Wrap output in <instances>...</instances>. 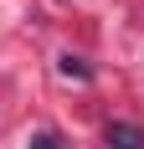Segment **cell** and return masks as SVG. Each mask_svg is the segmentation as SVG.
I'll return each instance as SVG.
<instances>
[{"label": "cell", "mask_w": 144, "mask_h": 149, "mask_svg": "<svg viewBox=\"0 0 144 149\" xmlns=\"http://www.w3.org/2000/svg\"><path fill=\"white\" fill-rule=\"evenodd\" d=\"M108 149H144V129L139 123H108Z\"/></svg>", "instance_id": "cell-1"}, {"label": "cell", "mask_w": 144, "mask_h": 149, "mask_svg": "<svg viewBox=\"0 0 144 149\" xmlns=\"http://www.w3.org/2000/svg\"><path fill=\"white\" fill-rule=\"evenodd\" d=\"M57 72H62V77H77V82H87V77H93V67H87L82 57H72V52H67V57L57 62Z\"/></svg>", "instance_id": "cell-2"}, {"label": "cell", "mask_w": 144, "mask_h": 149, "mask_svg": "<svg viewBox=\"0 0 144 149\" xmlns=\"http://www.w3.org/2000/svg\"><path fill=\"white\" fill-rule=\"evenodd\" d=\"M31 149H67V139L57 129H41V134H31Z\"/></svg>", "instance_id": "cell-3"}]
</instances>
